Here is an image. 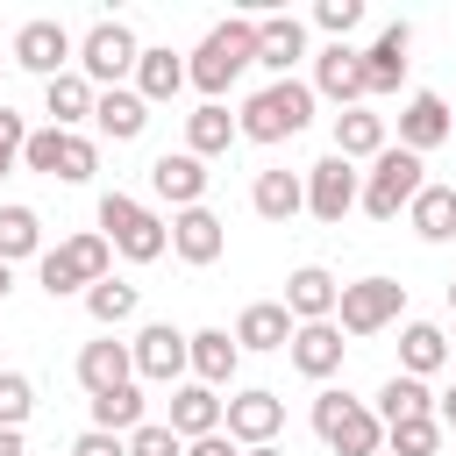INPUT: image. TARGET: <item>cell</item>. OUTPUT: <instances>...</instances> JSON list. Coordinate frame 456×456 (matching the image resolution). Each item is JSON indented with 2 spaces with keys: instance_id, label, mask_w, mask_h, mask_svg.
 <instances>
[{
  "instance_id": "cell-32",
  "label": "cell",
  "mask_w": 456,
  "mask_h": 456,
  "mask_svg": "<svg viewBox=\"0 0 456 456\" xmlns=\"http://www.w3.org/2000/svg\"><path fill=\"white\" fill-rule=\"evenodd\" d=\"M406 43H413V36H406V21H392V28H385V36H378V43L363 50V71H370V93H392V86L406 78Z\"/></svg>"
},
{
  "instance_id": "cell-36",
  "label": "cell",
  "mask_w": 456,
  "mask_h": 456,
  "mask_svg": "<svg viewBox=\"0 0 456 456\" xmlns=\"http://www.w3.org/2000/svg\"><path fill=\"white\" fill-rule=\"evenodd\" d=\"M93 428H107V435H135V428H142V392H135V385L100 392V399H93Z\"/></svg>"
},
{
  "instance_id": "cell-40",
  "label": "cell",
  "mask_w": 456,
  "mask_h": 456,
  "mask_svg": "<svg viewBox=\"0 0 456 456\" xmlns=\"http://www.w3.org/2000/svg\"><path fill=\"white\" fill-rule=\"evenodd\" d=\"M128 456H185V442H178L164 420H142V428L128 435Z\"/></svg>"
},
{
  "instance_id": "cell-13",
  "label": "cell",
  "mask_w": 456,
  "mask_h": 456,
  "mask_svg": "<svg viewBox=\"0 0 456 456\" xmlns=\"http://www.w3.org/2000/svg\"><path fill=\"white\" fill-rule=\"evenodd\" d=\"M278 428H285V399L278 392H235L228 399V442H242V449H264V442H278Z\"/></svg>"
},
{
  "instance_id": "cell-35",
  "label": "cell",
  "mask_w": 456,
  "mask_h": 456,
  "mask_svg": "<svg viewBox=\"0 0 456 456\" xmlns=\"http://www.w3.org/2000/svg\"><path fill=\"white\" fill-rule=\"evenodd\" d=\"M178 86H192L185 64H178L171 50H142V64H135V93H142V100H171Z\"/></svg>"
},
{
  "instance_id": "cell-26",
  "label": "cell",
  "mask_w": 456,
  "mask_h": 456,
  "mask_svg": "<svg viewBox=\"0 0 456 456\" xmlns=\"http://www.w3.org/2000/svg\"><path fill=\"white\" fill-rule=\"evenodd\" d=\"M93 121H100V135H114V142H135V135L150 128V100L128 93V86H114V93H100Z\"/></svg>"
},
{
  "instance_id": "cell-39",
  "label": "cell",
  "mask_w": 456,
  "mask_h": 456,
  "mask_svg": "<svg viewBox=\"0 0 456 456\" xmlns=\"http://www.w3.org/2000/svg\"><path fill=\"white\" fill-rule=\"evenodd\" d=\"M28 406H36V385H28L21 370H0V428H21Z\"/></svg>"
},
{
  "instance_id": "cell-10",
  "label": "cell",
  "mask_w": 456,
  "mask_h": 456,
  "mask_svg": "<svg viewBox=\"0 0 456 456\" xmlns=\"http://www.w3.org/2000/svg\"><path fill=\"white\" fill-rule=\"evenodd\" d=\"M356 200H363V185H356V164H349V157H321V164L306 171V214H314V221L335 228Z\"/></svg>"
},
{
  "instance_id": "cell-42",
  "label": "cell",
  "mask_w": 456,
  "mask_h": 456,
  "mask_svg": "<svg viewBox=\"0 0 456 456\" xmlns=\"http://www.w3.org/2000/svg\"><path fill=\"white\" fill-rule=\"evenodd\" d=\"M314 21H321V28L335 36V43H342V36H349V28L363 21V0H321V7H314Z\"/></svg>"
},
{
  "instance_id": "cell-6",
  "label": "cell",
  "mask_w": 456,
  "mask_h": 456,
  "mask_svg": "<svg viewBox=\"0 0 456 456\" xmlns=\"http://www.w3.org/2000/svg\"><path fill=\"white\" fill-rule=\"evenodd\" d=\"M107 264H114V242L100 235V228H86V235H71V242H57V249H43V292L57 299V292H93L100 278H107Z\"/></svg>"
},
{
  "instance_id": "cell-19",
  "label": "cell",
  "mask_w": 456,
  "mask_h": 456,
  "mask_svg": "<svg viewBox=\"0 0 456 456\" xmlns=\"http://www.w3.org/2000/svg\"><path fill=\"white\" fill-rule=\"evenodd\" d=\"M171 249H178L185 264H214V256L228 249V228H221V214H207V207H185V214L171 221Z\"/></svg>"
},
{
  "instance_id": "cell-5",
  "label": "cell",
  "mask_w": 456,
  "mask_h": 456,
  "mask_svg": "<svg viewBox=\"0 0 456 456\" xmlns=\"http://www.w3.org/2000/svg\"><path fill=\"white\" fill-rule=\"evenodd\" d=\"M420 171H428V164H420L413 150H378V157H370V178H363V214H370V221H399V214L420 200V185H428Z\"/></svg>"
},
{
  "instance_id": "cell-43",
  "label": "cell",
  "mask_w": 456,
  "mask_h": 456,
  "mask_svg": "<svg viewBox=\"0 0 456 456\" xmlns=\"http://www.w3.org/2000/svg\"><path fill=\"white\" fill-rule=\"evenodd\" d=\"M71 456H128V435H107V428H86L71 442Z\"/></svg>"
},
{
  "instance_id": "cell-45",
  "label": "cell",
  "mask_w": 456,
  "mask_h": 456,
  "mask_svg": "<svg viewBox=\"0 0 456 456\" xmlns=\"http://www.w3.org/2000/svg\"><path fill=\"white\" fill-rule=\"evenodd\" d=\"M435 420H442V428H456V385H449V392L435 399Z\"/></svg>"
},
{
  "instance_id": "cell-11",
  "label": "cell",
  "mask_w": 456,
  "mask_h": 456,
  "mask_svg": "<svg viewBox=\"0 0 456 456\" xmlns=\"http://www.w3.org/2000/svg\"><path fill=\"white\" fill-rule=\"evenodd\" d=\"M128 356H135V378H157V385H178V370L192 363V335H178L171 321H150L135 342H128Z\"/></svg>"
},
{
  "instance_id": "cell-14",
  "label": "cell",
  "mask_w": 456,
  "mask_h": 456,
  "mask_svg": "<svg viewBox=\"0 0 456 456\" xmlns=\"http://www.w3.org/2000/svg\"><path fill=\"white\" fill-rule=\"evenodd\" d=\"M314 93H328V100H342V107H356V100L370 93V71H363V50H349V43H328V50L314 57Z\"/></svg>"
},
{
  "instance_id": "cell-49",
  "label": "cell",
  "mask_w": 456,
  "mask_h": 456,
  "mask_svg": "<svg viewBox=\"0 0 456 456\" xmlns=\"http://www.w3.org/2000/svg\"><path fill=\"white\" fill-rule=\"evenodd\" d=\"M449 314H456V278H449Z\"/></svg>"
},
{
  "instance_id": "cell-46",
  "label": "cell",
  "mask_w": 456,
  "mask_h": 456,
  "mask_svg": "<svg viewBox=\"0 0 456 456\" xmlns=\"http://www.w3.org/2000/svg\"><path fill=\"white\" fill-rule=\"evenodd\" d=\"M0 456H21V428H0Z\"/></svg>"
},
{
  "instance_id": "cell-4",
  "label": "cell",
  "mask_w": 456,
  "mask_h": 456,
  "mask_svg": "<svg viewBox=\"0 0 456 456\" xmlns=\"http://www.w3.org/2000/svg\"><path fill=\"white\" fill-rule=\"evenodd\" d=\"M314 435H321L335 456H378L385 420H378L363 399H349V392H321V399H314Z\"/></svg>"
},
{
  "instance_id": "cell-9",
  "label": "cell",
  "mask_w": 456,
  "mask_h": 456,
  "mask_svg": "<svg viewBox=\"0 0 456 456\" xmlns=\"http://www.w3.org/2000/svg\"><path fill=\"white\" fill-rule=\"evenodd\" d=\"M78 64H86V78H93V86H107V93H114V78L142 64V43H135V28H128V21H93V28H86V43H78Z\"/></svg>"
},
{
  "instance_id": "cell-50",
  "label": "cell",
  "mask_w": 456,
  "mask_h": 456,
  "mask_svg": "<svg viewBox=\"0 0 456 456\" xmlns=\"http://www.w3.org/2000/svg\"><path fill=\"white\" fill-rule=\"evenodd\" d=\"M449 363H456V342H449Z\"/></svg>"
},
{
  "instance_id": "cell-38",
  "label": "cell",
  "mask_w": 456,
  "mask_h": 456,
  "mask_svg": "<svg viewBox=\"0 0 456 456\" xmlns=\"http://www.w3.org/2000/svg\"><path fill=\"white\" fill-rule=\"evenodd\" d=\"M385 442H392V456H435L442 420H399V428H385Z\"/></svg>"
},
{
  "instance_id": "cell-18",
  "label": "cell",
  "mask_w": 456,
  "mask_h": 456,
  "mask_svg": "<svg viewBox=\"0 0 456 456\" xmlns=\"http://www.w3.org/2000/svg\"><path fill=\"white\" fill-rule=\"evenodd\" d=\"M449 128H456V121H449V100H442V93H413V100L399 107V150H413V157L435 150V142H449Z\"/></svg>"
},
{
  "instance_id": "cell-2",
  "label": "cell",
  "mask_w": 456,
  "mask_h": 456,
  "mask_svg": "<svg viewBox=\"0 0 456 456\" xmlns=\"http://www.w3.org/2000/svg\"><path fill=\"white\" fill-rule=\"evenodd\" d=\"M235 121H242L249 142H285V135H299V128L314 121V86H299V78H271L264 93L242 100Z\"/></svg>"
},
{
  "instance_id": "cell-37",
  "label": "cell",
  "mask_w": 456,
  "mask_h": 456,
  "mask_svg": "<svg viewBox=\"0 0 456 456\" xmlns=\"http://www.w3.org/2000/svg\"><path fill=\"white\" fill-rule=\"evenodd\" d=\"M135 299H142V292H135L128 278H100V285L86 292V314H93L100 328H121V321L135 314Z\"/></svg>"
},
{
  "instance_id": "cell-12",
  "label": "cell",
  "mask_w": 456,
  "mask_h": 456,
  "mask_svg": "<svg viewBox=\"0 0 456 456\" xmlns=\"http://www.w3.org/2000/svg\"><path fill=\"white\" fill-rule=\"evenodd\" d=\"M64 57H71V28H64V21H21V28H14V64L36 71L43 86L64 78Z\"/></svg>"
},
{
  "instance_id": "cell-24",
  "label": "cell",
  "mask_w": 456,
  "mask_h": 456,
  "mask_svg": "<svg viewBox=\"0 0 456 456\" xmlns=\"http://www.w3.org/2000/svg\"><path fill=\"white\" fill-rule=\"evenodd\" d=\"M235 135H242V121H235V114L221 107V100H200V107L185 114V150H192L200 164H207V157H221V150H228Z\"/></svg>"
},
{
  "instance_id": "cell-44",
  "label": "cell",
  "mask_w": 456,
  "mask_h": 456,
  "mask_svg": "<svg viewBox=\"0 0 456 456\" xmlns=\"http://www.w3.org/2000/svg\"><path fill=\"white\" fill-rule=\"evenodd\" d=\"M185 456H242V449H235V442H228V435H207V442H192V449H185Z\"/></svg>"
},
{
  "instance_id": "cell-3",
  "label": "cell",
  "mask_w": 456,
  "mask_h": 456,
  "mask_svg": "<svg viewBox=\"0 0 456 456\" xmlns=\"http://www.w3.org/2000/svg\"><path fill=\"white\" fill-rule=\"evenodd\" d=\"M100 235H107L128 264H157V256L171 249V228H164L142 200H128V192H107V200H100Z\"/></svg>"
},
{
  "instance_id": "cell-30",
  "label": "cell",
  "mask_w": 456,
  "mask_h": 456,
  "mask_svg": "<svg viewBox=\"0 0 456 456\" xmlns=\"http://www.w3.org/2000/svg\"><path fill=\"white\" fill-rule=\"evenodd\" d=\"M235 363H242V342H235L228 328H200V335H192V370H200V385H228Z\"/></svg>"
},
{
  "instance_id": "cell-15",
  "label": "cell",
  "mask_w": 456,
  "mask_h": 456,
  "mask_svg": "<svg viewBox=\"0 0 456 456\" xmlns=\"http://www.w3.org/2000/svg\"><path fill=\"white\" fill-rule=\"evenodd\" d=\"M221 420H228V399H214V385H178L171 392V435L178 442H207V435H221Z\"/></svg>"
},
{
  "instance_id": "cell-16",
  "label": "cell",
  "mask_w": 456,
  "mask_h": 456,
  "mask_svg": "<svg viewBox=\"0 0 456 456\" xmlns=\"http://www.w3.org/2000/svg\"><path fill=\"white\" fill-rule=\"evenodd\" d=\"M150 192L185 214V207H200V192H207V164H200L192 150H164V157L150 164Z\"/></svg>"
},
{
  "instance_id": "cell-23",
  "label": "cell",
  "mask_w": 456,
  "mask_h": 456,
  "mask_svg": "<svg viewBox=\"0 0 456 456\" xmlns=\"http://www.w3.org/2000/svg\"><path fill=\"white\" fill-rule=\"evenodd\" d=\"M299 57H306V28H299L292 14H264V21H256V64L285 78Z\"/></svg>"
},
{
  "instance_id": "cell-21",
  "label": "cell",
  "mask_w": 456,
  "mask_h": 456,
  "mask_svg": "<svg viewBox=\"0 0 456 456\" xmlns=\"http://www.w3.org/2000/svg\"><path fill=\"white\" fill-rule=\"evenodd\" d=\"M292 370L299 378H335L342 370V328L335 321H306L292 335Z\"/></svg>"
},
{
  "instance_id": "cell-1",
  "label": "cell",
  "mask_w": 456,
  "mask_h": 456,
  "mask_svg": "<svg viewBox=\"0 0 456 456\" xmlns=\"http://www.w3.org/2000/svg\"><path fill=\"white\" fill-rule=\"evenodd\" d=\"M242 64H256V21L249 14H235V21H221V28H207V43L192 50V64H185V78L207 93V100H221L235 78H242Z\"/></svg>"
},
{
  "instance_id": "cell-34",
  "label": "cell",
  "mask_w": 456,
  "mask_h": 456,
  "mask_svg": "<svg viewBox=\"0 0 456 456\" xmlns=\"http://www.w3.org/2000/svg\"><path fill=\"white\" fill-rule=\"evenodd\" d=\"M14 256H43L36 207H0V264H14Z\"/></svg>"
},
{
  "instance_id": "cell-33",
  "label": "cell",
  "mask_w": 456,
  "mask_h": 456,
  "mask_svg": "<svg viewBox=\"0 0 456 456\" xmlns=\"http://www.w3.org/2000/svg\"><path fill=\"white\" fill-rule=\"evenodd\" d=\"M385 150V114H363V107H342L335 114V157H378Z\"/></svg>"
},
{
  "instance_id": "cell-28",
  "label": "cell",
  "mask_w": 456,
  "mask_h": 456,
  "mask_svg": "<svg viewBox=\"0 0 456 456\" xmlns=\"http://www.w3.org/2000/svg\"><path fill=\"white\" fill-rule=\"evenodd\" d=\"M449 363V335L435 328V321H406L399 328V370L406 378H428V370H442Z\"/></svg>"
},
{
  "instance_id": "cell-47",
  "label": "cell",
  "mask_w": 456,
  "mask_h": 456,
  "mask_svg": "<svg viewBox=\"0 0 456 456\" xmlns=\"http://www.w3.org/2000/svg\"><path fill=\"white\" fill-rule=\"evenodd\" d=\"M242 456H285V449H278V442H264V449H242Z\"/></svg>"
},
{
  "instance_id": "cell-7",
  "label": "cell",
  "mask_w": 456,
  "mask_h": 456,
  "mask_svg": "<svg viewBox=\"0 0 456 456\" xmlns=\"http://www.w3.org/2000/svg\"><path fill=\"white\" fill-rule=\"evenodd\" d=\"M21 164L28 171H43V178H64V185H86L93 171H100V150L86 142V135H71V128H36L28 135V150H21Z\"/></svg>"
},
{
  "instance_id": "cell-41",
  "label": "cell",
  "mask_w": 456,
  "mask_h": 456,
  "mask_svg": "<svg viewBox=\"0 0 456 456\" xmlns=\"http://www.w3.org/2000/svg\"><path fill=\"white\" fill-rule=\"evenodd\" d=\"M21 150H28V128H21V114H14L7 100H0V178H7L14 164H21Z\"/></svg>"
},
{
  "instance_id": "cell-48",
  "label": "cell",
  "mask_w": 456,
  "mask_h": 456,
  "mask_svg": "<svg viewBox=\"0 0 456 456\" xmlns=\"http://www.w3.org/2000/svg\"><path fill=\"white\" fill-rule=\"evenodd\" d=\"M7 285H14V271H7V264H0V299H7Z\"/></svg>"
},
{
  "instance_id": "cell-22",
  "label": "cell",
  "mask_w": 456,
  "mask_h": 456,
  "mask_svg": "<svg viewBox=\"0 0 456 456\" xmlns=\"http://www.w3.org/2000/svg\"><path fill=\"white\" fill-rule=\"evenodd\" d=\"M78 385L100 399V392H114V385H135V356H128V342H86L78 349Z\"/></svg>"
},
{
  "instance_id": "cell-27",
  "label": "cell",
  "mask_w": 456,
  "mask_h": 456,
  "mask_svg": "<svg viewBox=\"0 0 456 456\" xmlns=\"http://www.w3.org/2000/svg\"><path fill=\"white\" fill-rule=\"evenodd\" d=\"M249 207H256L264 221H292V214L306 207V178H299V171H256Z\"/></svg>"
},
{
  "instance_id": "cell-20",
  "label": "cell",
  "mask_w": 456,
  "mask_h": 456,
  "mask_svg": "<svg viewBox=\"0 0 456 456\" xmlns=\"http://www.w3.org/2000/svg\"><path fill=\"white\" fill-rule=\"evenodd\" d=\"M292 335H299V321L285 314V299H256V306H242V321H235V342H242V349H292Z\"/></svg>"
},
{
  "instance_id": "cell-8",
  "label": "cell",
  "mask_w": 456,
  "mask_h": 456,
  "mask_svg": "<svg viewBox=\"0 0 456 456\" xmlns=\"http://www.w3.org/2000/svg\"><path fill=\"white\" fill-rule=\"evenodd\" d=\"M399 306H406V285H399V278H356V285H342L335 328H342V335H378V328L399 321Z\"/></svg>"
},
{
  "instance_id": "cell-31",
  "label": "cell",
  "mask_w": 456,
  "mask_h": 456,
  "mask_svg": "<svg viewBox=\"0 0 456 456\" xmlns=\"http://www.w3.org/2000/svg\"><path fill=\"white\" fill-rule=\"evenodd\" d=\"M406 221H413L420 242H449L456 235V185H420V200L406 207Z\"/></svg>"
},
{
  "instance_id": "cell-29",
  "label": "cell",
  "mask_w": 456,
  "mask_h": 456,
  "mask_svg": "<svg viewBox=\"0 0 456 456\" xmlns=\"http://www.w3.org/2000/svg\"><path fill=\"white\" fill-rule=\"evenodd\" d=\"M378 420H385V428H399V420H435V392H428L420 378L392 370L385 392H378Z\"/></svg>"
},
{
  "instance_id": "cell-25",
  "label": "cell",
  "mask_w": 456,
  "mask_h": 456,
  "mask_svg": "<svg viewBox=\"0 0 456 456\" xmlns=\"http://www.w3.org/2000/svg\"><path fill=\"white\" fill-rule=\"evenodd\" d=\"M43 107L57 114V128H71V135H78V121H93L100 93H93V78H86V71H64V78H50V86H43Z\"/></svg>"
},
{
  "instance_id": "cell-17",
  "label": "cell",
  "mask_w": 456,
  "mask_h": 456,
  "mask_svg": "<svg viewBox=\"0 0 456 456\" xmlns=\"http://www.w3.org/2000/svg\"><path fill=\"white\" fill-rule=\"evenodd\" d=\"M335 306H342V285L321 271V264H299L292 278H285V314L306 328V321H335Z\"/></svg>"
}]
</instances>
